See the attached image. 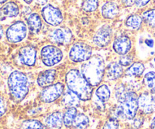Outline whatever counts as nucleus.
<instances>
[{"mask_svg": "<svg viewBox=\"0 0 155 129\" xmlns=\"http://www.w3.org/2000/svg\"><path fill=\"white\" fill-rule=\"evenodd\" d=\"M40 57L44 65L53 66L60 63L63 59V52L54 45H45L40 51Z\"/></svg>", "mask_w": 155, "mask_h": 129, "instance_id": "423d86ee", "label": "nucleus"}, {"mask_svg": "<svg viewBox=\"0 0 155 129\" xmlns=\"http://www.w3.org/2000/svg\"><path fill=\"white\" fill-rule=\"evenodd\" d=\"M98 0H83L82 8L86 12H93L98 8Z\"/></svg>", "mask_w": 155, "mask_h": 129, "instance_id": "c85d7f7f", "label": "nucleus"}, {"mask_svg": "<svg viewBox=\"0 0 155 129\" xmlns=\"http://www.w3.org/2000/svg\"><path fill=\"white\" fill-rule=\"evenodd\" d=\"M132 48V41L127 36H120L113 43V49L119 55L128 54Z\"/></svg>", "mask_w": 155, "mask_h": 129, "instance_id": "ddd939ff", "label": "nucleus"}, {"mask_svg": "<svg viewBox=\"0 0 155 129\" xmlns=\"http://www.w3.org/2000/svg\"><path fill=\"white\" fill-rule=\"evenodd\" d=\"M27 25L30 32L34 34L38 33L42 28V20L37 13H33L27 18Z\"/></svg>", "mask_w": 155, "mask_h": 129, "instance_id": "412c9836", "label": "nucleus"}, {"mask_svg": "<svg viewBox=\"0 0 155 129\" xmlns=\"http://www.w3.org/2000/svg\"><path fill=\"white\" fill-rule=\"evenodd\" d=\"M89 125V119L83 113H78L73 126L75 129H86Z\"/></svg>", "mask_w": 155, "mask_h": 129, "instance_id": "393cba45", "label": "nucleus"}, {"mask_svg": "<svg viewBox=\"0 0 155 129\" xmlns=\"http://www.w3.org/2000/svg\"><path fill=\"white\" fill-rule=\"evenodd\" d=\"M62 104L68 108L76 107L80 104V99L76 94L68 89L66 92H64L62 96Z\"/></svg>", "mask_w": 155, "mask_h": 129, "instance_id": "aec40b11", "label": "nucleus"}, {"mask_svg": "<svg viewBox=\"0 0 155 129\" xmlns=\"http://www.w3.org/2000/svg\"><path fill=\"white\" fill-rule=\"evenodd\" d=\"M112 29L109 25H104L98 29L93 36V42L99 48L106 47L110 44L112 39Z\"/></svg>", "mask_w": 155, "mask_h": 129, "instance_id": "9d476101", "label": "nucleus"}, {"mask_svg": "<svg viewBox=\"0 0 155 129\" xmlns=\"http://www.w3.org/2000/svg\"><path fill=\"white\" fill-rule=\"evenodd\" d=\"M139 108L145 114H150L155 110L154 98L150 94L144 92L138 98Z\"/></svg>", "mask_w": 155, "mask_h": 129, "instance_id": "4468645a", "label": "nucleus"}, {"mask_svg": "<svg viewBox=\"0 0 155 129\" xmlns=\"http://www.w3.org/2000/svg\"><path fill=\"white\" fill-rule=\"evenodd\" d=\"M23 129H45V126L36 119L27 120L23 123Z\"/></svg>", "mask_w": 155, "mask_h": 129, "instance_id": "c756f323", "label": "nucleus"}, {"mask_svg": "<svg viewBox=\"0 0 155 129\" xmlns=\"http://www.w3.org/2000/svg\"><path fill=\"white\" fill-rule=\"evenodd\" d=\"M27 26L23 21H17L10 26L6 31L7 39L12 43H18L27 36Z\"/></svg>", "mask_w": 155, "mask_h": 129, "instance_id": "0eeeda50", "label": "nucleus"}, {"mask_svg": "<svg viewBox=\"0 0 155 129\" xmlns=\"http://www.w3.org/2000/svg\"><path fill=\"white\" fill-rule=\"evenodd\" d=\"M24 2H25L26 3H27V4H30V3L33 2V0H24Z\"/></svg>", "mask_w": 155, "mask_h": 129, "instance_id": "a19ab883", "label": "nucleus"}, {"mask_svg": "<svg viewBox=\"0 0 155 129\" xmlns=\"http://www.w3.org/2000/svg\"><path fill=\"white\" fill-rule=\"evenodd\" d=\"M142 24V18L137 15H133L129 17L126 21V25L133 30H138Z\"/></svg>", "mask_w": 155, "mask_h": 129, "instance_id": "a878e982", "label": "nucleus"}, {"mask_svg": "<svg viewBox=\"0 0 155 129\" xmlns=\"http://www.w3.org/2000/svg\"><path fill=\"white\" fill-rule=\"evenodd\" d=\"M92 49L90 45L78 42L72 45L69 51V59L74 63L86 62L92 57Z\"/></svg>", "mask_w": 155, "mask_h": 129, "instance_id": "39448f33", "label": "nucleus"}, {"mask_svg": "<svg viewBox=\"0 0 155 129\" xmlns=\"http://www.w3.org/2000/svg\"><path fill=\"white\" fill-rule=\"evenodd\" d=\"M145 44H146L148 47L152 48V47L154 46V41H153L152 39H147V40L145 41Z\"/></svg>", "mask_w": 155, "mask_h": 129, "instance_id": "e433bc0d", "label": "nucleus"}, {"mask_svg": "<svg viewBox=\"0 0 155 129\" xmlns=\"http://www.w3.org/2000/svg\"><path fill=\"white\" fill-rule=\"evenodd\" d=\"M124 68L119 63L111 62L106 66L104 76L108 81L114 82L119 79L124 73Z\"/></svg>", "mask_w": 155, "mask_h": 129, "instance_id": "2eb2a0df", "label": "nucleus"}, {"mask_svg": "<svg viewBox=\"0 0 155 129\" xmlns=\"http://www.w3.org/2000/svg\"><path fill=\"white\" fill-rule=\"evenodd\" d=\"M151 129H155V116H154V118H153L152 120H151Z\"/></svg>", "mask_w": 155, "mask_h": 129, "instance_id": "58836bf2", "label": "nucleus"}, {"mask_svg": "<svg viewBox=\"0 0 155 129\" xmlns=\"http://www.w3.org/2000/svg\"><path fill=\"white\" fill-rule=\"evenodd\" d=\"M37 51L34 47L27 45L21 48L18 53V58L23 65L27 66H34L36 61Z\"/></svg>", "mask_w": 155, "mask_h": 129, "instance_id": "f8f14e48", "label": "nucleus"}, {"mask_svg": "<svg viewBox=\"0 0 155 129\" xmlns=\"http://www.w3.org/2000/svg\"><path fill=\"white\" fill-rule=\"evenodd\" d=\"M106 66L101 57L94 56L82 66L81 73L93 87L101 82L105 75Z\"/></svg>", "mask_w": 155, "mask_h": 129, "instance_id": "7ed1b4c3", "label": "nucleus"}, {"mask_svg": "<svg viewBox=\"0 0 155 129\" xmlns=\"http://www.w3.org/2000/svg\"><path fill=\"white\" fill-rule=\"evenodd\" d=\"M77 110L76 107H71V108H68V110L65 111L63 116V122L64 126L70 128V127L73 126L74 120H75L76 117L77 116Z\"/></svg>", "mask_w": 155, "mask_h": 129, "instance_id": "b1692460", "label": "nucleus"}, {"mask_svg": "<svg viewBox=\"0 0 155 129\" xmlns=\"http://www.w3.org/2000/svg\"><path fill=\"white\" fill-rule=\"evenodd\" d=\"M5 113V105L4 100L0 97V116H3Z\"/></svg>", "mask_w": 155, "mask_h": 129, "instance_id": "f704fd0d", "label": "nucleus"}, {"mask_svg": "<svg viewBox=\"0 0 155 129\" xmlns=\"http://www.w3.org/2000/svg\"><path fill=\"white\" fill-rule=\"evenodd\" d=\"M133 57L129 54L123 55L120 57L119 62L118 63L122 66H130L133 63Z\"/></svg>", "mask_w": 155, "mask_h": 129, "instance_id": "2f4dec72", "label": "nucleus"}, {"mask_svg": "<svg viewBox=\"0 0 155 129\" xmlns=\"http://www.w3.org/2000/svg\"><path fill=\"white\" fill-rule=\"evenodd\" d=\"M142 20L145 21L149 27H155V9L146 11L142 14Z\"/></svg>", "mask_w": 155, "mask_h": 129, "instance_id": "cd10ccee", "label": "nucleus"}, {"mask_svg": "<svg viewBox=\"0 0 155 129\" xmlns=\"http://www.w3.org/2000/svg\"><path fill=\"white\" fill-rule=\"evenodd\" d=\"M101 15L106 19H113L119 13L117 5L113 2H106L101 9Z\"/></svg>", "mask_w": 155, "mask_h": 129, "instance_id": "6ab92c4d", "label": "nucleus"}, {"mask_svg": "<svg viewBox=\"0 0 155 129\" xmlns=\"http://www.w3.org/2000/svg\"><path fill=\"white\" fill-rule=\"evenodd\" d=\"M42 16L44 21L51 26H58L63 21L61 11L51 5H47L42 9Z\"/></svg>", "mask_w": 155, "mask_h": 129, "instance_id": "1a4fd4ad", "label": "nucleus"}, {"mask_svg": "<svg viewBox=\"0 0 155 129\" xmlns=\"http://www.w3.org/2000/svg\"><path fill=\"white\" fill-rule=\"evenodd\" d=\"M65 82L68 89L76 94L80 101H87L92 98V86L78 69H72L68 71L65 76Z\"/></svg>", "mask_w": 155, "mask_h": 129, "instance_id": "f03ea898", "label": "nucleus"}, {"mask_svg": "<svg viewBox=\"0 0 155 129\" xmlns=\"http://www.w3.org/2000/svg\"><path fill=\"white\" fill-rule=\"evenodd\" d=\"M144 83L148 89L155 95V72H148L144 77Z\"/></svg>", "mask_w": 155, "mask_h": 129, "instance_id": "bb28decb", "label": "nucleus"}, {"mask_svg": "<svg viewBox=\"0 0 155 129\" xmlns=\"http://www.w3.org/2000/svg\"><path fill=\"white\" fill-rule=\"evenodd\" d=\"M118 100V106L116 110L117 117L124 119H133L136 116L139 110L138 95L134 92L126 91L124 88L120 87L116 93Z\"/></svg>", "mask_w": 155, "mask_h": 129, "instance_id": "f257e3e1", "label": "nucleus"}, {"mask_svg": "<svg viewBox=\"0 0 155 129\" xmlns=\"http://www.w3.org/2000/svg\"><path fill=\"white\" fill-rule=\"evenodd\" d=\"M142 123H143V119L141 117H135L134 119H133V126L136 129H138L142 126Z\"/></svg>", "mask_w": 155, "mask_h": 129, "instance_id": "473e14b6", "label": "nucleus"}, {"mask_svg": "<svg viewBox=\"0 0 155 129\" xmlns=\"http://www.w3.org/2000/svg\"><path fill=\"white\" fill-rule=\"evenodd\" d=\"M154 61H155V58H154Z\"/></svg>", "mask_w": 155, "mask_h": 129, "instance_id": "37998d69", "label": "nucleus"}, {"mask_svg": "<svg viewBox=\"0 0 155 129\" xmlns=\"http://www.w3.org/2000/svg\"><path fill=\"white\" fill-rule=\"evenodd\" d=\"M64 92V85L61 82L52 84L46 88H44L40 93V99L42 102L50 104L62 96Z\"/></svg>", "mask_w": 155, "mask_h": 129, "instance_id": "6e6552de", "label": "nucleus"}, {"mask_svg": "<svg viewBox=\"0 0 155 129\" xmlns=\"http://www.w3.org/2000/svg\"><path fill=\"white\" fill-rule=\"evenodd\" d=\"M122 2L126 7H130L135 4V0H122Z\"/></svg>", "mask_w": 155, "mask_h": 129, "instance_id": "c9c22d12", "label": "nucleus"}, {"mask_svg": "<svg viewBox=\"0 0 155 129\" xmlns=\"http://www.w3.org/2000/svg\"><path fill=\"white\" fill-rule=\"evenodd\" d=\"M19 15V8L16 3L9 2L0 8V21L7 18H15Z\"/></svg>", "mask_w": 155, "mask_h": 129, "instance_id": "f3484780", "label": "nucleus"}, {"mask_svg": "<svg viewBox=\"0 0 155 129\" xmlns=\"http://www.w3.org/2000/svg\"><path fill=\"white\" fill-rule=\"evenodd\" d=\"M6 1H7V0H0V4H2V3L5 2Z\"/></svg>", "mask_w": 155, "mask_h": 129, "instance_id": "79ce46f5", "label": "nucleus"}, {"mask_svg": "<svg viewBox=\"0 0 155 129\" xmlns=\"http://www.w3.org/2000/svg\"><path fill=\"white\" fill-rule=\"evenodd\" d=\"M149 2L150 0H135V4L137 7L142 8L146 5Z\"/></svg>", "mask_w": 155, "mask_h": 129, "instance_id": "72a5a7b5", "label": "nucleus"}, {"mask_svg": "<svg viewBox=\"0 0 155 129\" xmlns=\"http://www.w3.org/2000/svg\"><path fill=\"white\" fill-rule=\"evenodd\" d=\"M35 1H36V2L37 4L42 5H45L48 2V0H35Z\"/></svg>", "mask_w": 155, "mask_h": 129, "instance_id": "4c0bfd02", "label": "nucleus"}, {"mask_svg": "<svg viewBox=\"0 0 155 129\" xmlns=\"http://www.w3.org/2000/svg\"><path fill=\"white\" fill-rule=\"evenodd\" d=\"M55 78V69H47L39 74L37 77V84L39 87L46 88L54 83Z\"/></svg>", "mask_w": 155, "mask_h": 129, "instance_id": "dca6fc26", "label": "nucleus"}, {"mask_svg": "<svg viewBox=\"0 0 155 129\" xmlns=\"http://www.w3.org/2000/svg\"><path fill=\"white\" fill-rule=\"evenodd\" d=\"M49 38L53 43L59 45H64L71 42L73 35L69 29L58 28L51 31Z\"/></svg>", "mask_w": 155, "mask_h": 129, "instance_id": "9b49d317", "label": "nucleus"}, {"mask_svg": "<svg viewBox=\"0 0 155 129\" xmlns=\"http://www.w3.org/2000/svg\"><path fill=\"white\" fill-rule=\"evenodd\" d=\"M2 35H3V30H2V28L1 26H0V38L2 36Z\"/></svg>", "mask_w": 155, "mask_h": 129, "instance_id": "ea45409f", "label": "nucleus"}, {"mask_svg": "<svg viewBox=\"0 0 155 129\" xmlns=\"http://www.w3.org/2000/svg\"><path fill=\"white\" fill-rule=\"evenodd\" d=\"M8 86L14 99L17 101H21L28 94V78L24 73L14 71L8 77Z\"/></svg>", "mask_w": 155, "mask_h": 129, "instance_id": "20e7f679", "label": "nucleus"}, {"mask_svg": "<svg viewBox=\"0 0 155 129\" xmlns=\"http://www.w3.org/2000/svg\"><path fill=\"white\" fill-rule=\"evenodd\" d=\"M145 65L141 62L133 63L126 70V76H140L145 71Z\"/></svg>", "mask_w": 155, "mask_h": 129, "instance_id": "5701e85b", "label": "nucleus"}, {"mask_svg": "<svg viewBox=\"0 0 155 129\" xmlns=\"http://www.w3.org/2000/svg\"><path fill=\"white\" fill-rule=\"evenodd\" d=\"M119 121L117 118L112 117L107 119L104 123L102 129H119Z\"/></svg>", "mask_w": 155, "mask_h": 129, "instance_id": "7c9ffc66", "label": "nucleus"}, {"mask_svg": "<svg viewBox=\"0 0 155 129\" xmlns=\"http://www.w3.org/2000/svg\"><path fill=\"white\" fill-rule=\"evenodd\" d=\"M63 116L61 112H54L45 119V125L50 129H60L64 125Z\"/></svg>", "mask_w": 155, "mask_h": 129, "instance_id": "a211bd4d", "label": "nucleus"}, {"mask_svg": "<svg viewBox=\"0 0 155 129\" xmlns=\"http://www.w3.org/2000/svg\"><path fill=\"white\" fill-rule=\"evenodd\" d=\"M110 95H111V92H110V88L105 84L99 85L95 91V96L97 97L98 101L104 104L108 101L110 98Z\"/></svg>", "mask_w": 155, "mask_h": 129, "instance_id": "4be33fe9", "label": "nucleus"}]
</instances>
